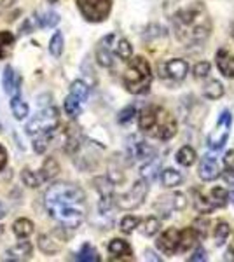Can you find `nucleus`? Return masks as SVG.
<instances>
[{"mask_svg":"<svg viewBox=\"0 0 234 262\" xmlns=\"http://www.w3.org/2000/svg\"><path fill=\"white\" fill-rule=\"evenodd\" d=\"M44 208L61 227L77 229L86 219V194L77 185L58 182L46 191Z\"/></svg>","mask_w":234,"mask_h":262,"instance_id":"f257e3e1","label":"nucleus"},{"mask_svg":"<svg viewBox=\"0 0 234 262\" xmlns=\"http://www.w3.org/2000/svg\"><path fill=\"white\" fill-rule=\"evenodd\" d=\"M172 21L177 39L185 46H201L211 33V18L201 2L187 4Z\"/></svg>","mask_w":234,"mask_h":262,"instance_id":"f03ea898","label":"nucleus"},{"mask_svg":"<svg viewBox=\"0 0 234 262\" xmlns=\"http://www.w3.org/2000/svg\"><path fill=\"white\" fill-rule=\"evenodd\" d=\"M140 129L145 135L157 140H172L177 135V121L164 107H157V105H148L142 111L138 119Z\"/></svg>","mask_w":234,"mask_h":262,"instance_id":"7ed1b4c3","label":"nucleus"},{"mask_svg":"<svg viewBox=\"0 0 234 262\" xmlns=\"http://www.w3.org/2000/svg\"><path fill=\"white\" fill-rule=\"evenodd\" d=\"M59 122V114L58 108L48 107L44 111H39L27 124V135L32 138L33 149L37 154H42L48 149V143L53 138L54 131L58 128Z\"/></svg>","mask_w":234,"mask_h":262,"instance_id":"20e7f679","label":"nucleus"},{"mask_svg":"<svg viewBox=\"0 0 234 262\" xmlns=\"http://www.w3.org/2000/svg\"><path fill=\"white\" fill-rule=\"evenodd\" d=\"M122 82H124L126 91H130L131 95H145L151 90L152 69L145 58H130V63L122 75Z\"/></svg>","mask_w":234,"mask_h":262,"instance_id":"39448f33","label":"nucleus"},{"mask_svg":"<svg viewBox=\"0 0 234 262\" xmlns=\"http://www.w3.org/2000/svg\"><path fill=\"white\" fill-rule=\"evenodd\" d=\"M89 96V88L84 81H74L70 86V95L65 98V112L67 116L75 119V117L80 116L82 112V107L86 103Z\"/></svg>","mask_w":234,"mask_h":262,"instance_id":"423d86ee","label":"nucleus"},{"mask_svg":"<svg viewBox=\"0 0 234 262\" xmlns=\"http://www.w3.org/2000/svg\"><path fill=\"white\" fill-rule=\"evenodd\" d=\"M80 14L91 23H101L112 11V0H77Z\"/></svg>","mask_w":234,"mask_h":262,"instance_id":"0eeeda50","label":"nucleus"},{"mask_svg":"<svg viewBox=\"0 0 234 262\" xmlns=\"http://www.w3.org/2000/svg\"><path fill=\"white\" fill-rule=\"evenodd\" d=\"M147 192H148V180L142 179V180L135 182L133 187L127 192L117 196L116 205L121 210H135L143 203V200L147 198Z\"/></svg>","mask_w":234,"mask_h":262,"instance_id":"6e6552de","label":"nucleus"},{"mask_svg":"<svg viewBox=\"0 0 234 262\" xmlns=\"http://www.w3.org/2000/svg\"><path fill=\"white\" fill-rule=\"evenodd\" d=\"M231 126H232V114L229 111H224L222 114H220L219 121H217L215 129L211 131L210 137H208V147H210L211 150L224 149V145L229 140Z\"/></svg>","mask_w":234,"mask_h":262,"instance_id":"1a4fd4ad","label":"nucleus"},{"mask_svg":"<svg viewBox=\"0 0 234 262\" xmlns=\"http://www.w3.org/2000/svg\"><path fill=\"white\" fill-rule=\"evenodd\" d=\"M159 70L163 72V77L164 79H169V81L173 82H180L184 81L187 77V72H189V65L180 60V58H173V60H168L166 63L159 67Z\"/></svg>","mask_w":234,"mask_h":262,"instance_id":"9d476101","label":"nucleus"},{"mask_svg":"<svg viewBox=\"0 0 234 262\" xmlns=\"http://www.w3.org/2000/svg\"><path fill=\"white\" fill-rule=\"evenodd\" d=\"M156 245L164 255H173L180 250V231L175 227H169L157 238Z\"/></svg>","mask_w":234,"mask_h":262,"instance_id":"9b49d317","label":"nucleus"},{"mask_svg":"<svg viewBox=\"0 0 234 262\" xmlns=\"http://www.w3.org/2000/svg\"><path fill=\"white\" fill-rule=\"evenodd\" d=\"M127 154L133 161H142V163H147L154 158V149H152L148 143H145L140 138L133 137L127 143Z\"/></svg>","mask_w":234,"mask_h":262,"instance_id":"f8f14e48","label":"nucleus"},{"mask_svg":"<svg viewBox=\"0 0 234 262\" xmlns=\"http://www.w3.org/2000/svg\"><path fill=\"white\" fill-rule=\"evenodd\" d=\"M96 58H98V63L105 69H112L116 65V54H114V49H112V33L100 40L98 44V49H96Z\"/></svg>","mask_w":234,"mask_h":262,"instance_id":"ddd939ff","label":"nucleus"},{"mask_svg":"<svg viewBox=\"0 0 234 262\" xmlns=\"http://www.w3.org/2000/svg\"><path fill=\"white\" fill-rule=\"evenodd\" d=\"M215 63H217V69L220 70V74L224 77L234 79V54L229 49H219L215 56Z\"/></svg>","mask_w":234,"mask_h":262,"instance_id":"4468645a","label":"nucleus"},{"mask_svg":"<svg viewBox=\"0 0 234 262\" xmlns=\"http://www.w3.org/2000/svg\"><path fill=\"white\" fill-rule=\"evenodd\" d=\"M2 86H4V91H6L9 96H16V95H19L21 77H19L18 72H16L14 69H12L11 65H7V67H6V70H4Z\"/></svg>","mask_w":234,"mask_h":262,"instance_id":"2eb2a0df","label":"nucleus"},{"mask_svg":"<svg viewBox=\"0 0 234 262\" xmlns=\"http://www.w3.org/2000/svg\"><path fill=\"white\" fill-rule=\"evenodd\" d=\"M199 179L205 180V182H211L215 179H219L220 175V168H219V163H217L215 158L211 156H205L201 159V164H199Z\"/></svg>","mask_w":234,"mask_h":262,"instance_id":"dca6fc26","label":"nucleus"},{"mask_svg":"<svg viewBox=\"0 0 234 262\" xmlns=\"http://www.w3.org/2000/svg\"><path fill=\"white\" fill-rule=\"evenodd\" d=\"M109 252L114 259H133V248L131 245L121 238H116L109 243Z\"/></svg>","mask_w":234,"mask_h":262,"instance_id":"f3484780","label":"nucleus"},{"mask_svg":"<svg viewBox=\"0 0 234 262\" xmlns=\"http://www.w3.org/2000/svg\"><path fill=\"white\" fill-rule=\"evenodd\" d=\"M112 49L116 58L122 61H127L131 58V54H133V48H131L130 42L122 39V37H117L116 33H112Z\"/></svg>","mask_w":234,"mask_h":262,"instance_id":"a211bd4d","label":"nucleus"},{"mask_svg":"<svg viewBox=\"0 0 234 262\" xmlns=\"http://www.w3.org/2000/svg\"><path fill=\"white\" fill-rule=\"evenodd\" d=\"M32 245L28 242H21L11 250H7V259L9 260H28L32 257Z\"/></svg>","mask_w":234,"mask_h":262,"instance_id":"6ab92c4d","label":"nucleus"},{"mask_svg":"<svg viewBox=\"0 0 234 262\" xmlns=\"http://www.w3.org/2000/svg\"><path fill=\"white\" fill-rule=\"evenodd\" d=\"M196 158H198V154H196V150L190 145L180 147V150L177 152V163L182 164V166H185V168L193 166V164L196 163Z\"/></svg>","mask_w":234,"mask_h":262,"instance_id":"aec40b11","label":"nucleus"},{"mask_svg":"<svg viewBox=\"0 0 234 262\" xmlns=\"http://www.w3.org/2000/svg\"><path fill=\"white\" fill-rule=\"evenodd\" d=\"M203 95H205L208 100H219V98H222V96H224V86H222V82L215 81V79L208 81L205 84V88H203Z\"/></svg>","mask_w":234,"mask_h":262,"instance_id":"412c9836","label":"nucleus"},{"mask_svg":"<svg viewBox=\"0 0 234 262\" xmlns=\"http://www.w3.org/2000/svg\"><path fill=\"white\" fill-rule=\"evenodd\" d=\"M12 232H14L18 238H28L33 232V222L28 221V219H18L14 224H12Z\"/></svg>","mask_w":234,"mask_h":262,"instance_id":"4be33fe9","label":"nucleus"},{"mask_svg":"<svg viewBox=\"0 0 234 262\" xmlns=\"http://www.w3.org/2000/svg\"><path fill=\"white\" fill-rule=\"evenodd\" d=\"M198 234H196V231L193 227H187V229L180 231V250L182 252H187L190 250V248L194 247L196 243H198Z\"/></svg>","mask_w":234,"mask_h":262,"instance_id":"5701e85b","label":"nucleus"},{"mask_svg":"<svg viewBox=\"0 0 234 262\" xmlns=\"http://www.w3.org/2000/svg\"><path fill=\"white\" fill-rule=\"evenodd\" d=\"M75 259L84 260V262H98L100 260V253H98V250L93 245L84 243L82 247H80V250L77 252V255H75Z\"/></svg>","mask_w":234,"mask_h":262,"instance_id":"b1692460","label":"nucleus"},{"mask_svg":"<svg viewBox=\"0 0 234 262\" xmlns=\"http://www.w3.org/2000/svg\"><path fill=\"white\" fill-rule=\"evenodd\" d=\"M161 184H163L164 187H177V185H180L182 184L180 171L173 170V168L164 170L163 173H161Z\"/></svg>","mask_w":234,"mask_h":262,"instance_id":"393cba45","label":"nucleus"},{"mask_svg":"<svg viewBox=\"0 0 234 262\" xmlns=\"http://www.w3.org/2000/svg\"><path fill=\"white\" fill-rule=\"evenodd\" d=\"M11 111H12V114H14L16 119L21 121L28 116V105L19 98V95L11 96Z\"/></svg>","mask_w":234,"mask_h":262,"instance_id":"a878e982","label":"nucleus"},{"mask_svg":"<svg viewBox=\"0 0 234 262\" xmlns=\"http://www.w3.org/2000/svg\"><path fill=\"white\" fill-rule=\"evenodd\" d=\"M229 234H231V226H229L227 222H219V224H217L215 231H214L217 247H224L225 242L229 239Z\"/></svg>","mask_w":234,"mask_h":262,"instance_id":"bb28decb","label":"nucleus"},{"mask_svg":"<svg viewBox=\"0 0 234 262\" xmlns=\"http://www.w3.org/2000/svg\"><path fill=\"white\" fill-rule=\"evenodd\" d=\"M14 46V35L11 32H0V60L11 53Z\"/></svg>","mask_w":234,"mask_h":262,"instance_id":"cd10ccee","label":"nucleus"},{"mask_svg":"<svg viewBox=\"0 0 234 262\" xmlns=\"http://www.w3.org/2000/svg\"><path fill=\"white\" fill-rule=\"evenodd\" d=\"M211 203H214L215 208H224L229 203V192L224 187H215L211 189Z\"/></svg>","mask_w":234,"mask_h":262,"instance_id":"c85d7f7f","label":"nucleus"},{"mask_svg":"<svg viewBox=\"0 0 234 262\" xmlns=\"http://www.w3.org/2000/svg\"><path fill=\"white\" fill-rule=\"evenodd\" d=\"M40 18H33L37 21V25L42 28H49V27H56V25L59 23V16L56 14V12L53 11H48V12H42V14H39Z\"/></svg>","mask_w":234,"mask_h":262,"instance_id":"c756f323","label":"nucleus"},{"mask_svg":"<svg viewBox=\"0 0 234 262\" xmlns=\"http://www.w3.org/2000/svg\"><path fill=\"white\" fill-rule=\"evenodd\" d=\"M194 206H196V210H198L199 213H210L211 210L215 208L211 200H210V198H206L205 194H196Z\"/></svg>","mask_w":234,"mask_h":262,"instance_id":"7c9ffc66","label":"nucleus"},{"mask_svg":"<svg viewBox=\"0 0 234 262\" xmlns=\"http://www.w3.org/2000/svg\"><path fill=\"white\" fill-rule=\"evenodd\" d=\"M159 227H161L159 219L148 217V219H145V222H143L142 234L143 236H154V234H157V232H159Z\"/></svg>","mask_w":234,"mask_h":262,"instance_id":"2f4dec72","label":"nucleus"},{"mask_svg":"<svg viewBox=\"0 0 234 262\" xmlns=\"http://www.w3.org/2000/svg\"><path fill=\"white\" fill-rule=\"evenodd\" d=\"M49 51L53 56H61L63 53V33L61 32H56L53 37H51V42H49Z\"/></svg>","mask_w":234,"mask_h":262,"instance_id":"473e14b6","label":"nucleus"},{"mask_svg":"<svg viewBox=\"0 0 234 262\" xmlns=\"http://www.w3.org/2000/svg\"><path fill=\"white\" fill-rule=\"evenodd\" d=\"M138 226H140V219L135 217V215H126L121 221V231L124 232V234H131Z\"/></svg>","mask_w":234,"mask_h":262,"instance_id":"72a5a7b5","label":"nucleus"},{"mask_svg":"<svg viewBox=\"0 0 234 262\" xmlns=\"http://www.w3.org/2000/svg\"><path fill=\"white\" fill-rule=\"evenodd\" d=\"M58 170H59L58 163L54 161V159H48V161L44 163V166H42V173H40L42 180H49V179H53V177L58 173Z\"/></svg>","mask_w":234,"mask_h":262,"instance_id":"f704fd0d","label":"nucleus"},{"mask_svg":"<svg viewBox=\"0 0 234 262\" xmlns=\"http://www.w3.org/2000/svg\"><path fill=\"white\" fill-rule=\"evenodd\" d=\"M21 179H23V182L28 185V187H39L40 182H44L40 175H35V173H33L32 170H28V168H25L23 170V173H21Z\"/></svg>","mask_w":234,"mask_h":262,"instance_id":"c9c22d12","label":"nucleus"},{"mask_svg":"<svg viewBox=\"0 0 234 262\" xmlns=\"http://www.w3.org/2000/svg\"><path fill=\"white\" fill-rule=\"evenodd\" d=\"M39 245H40L42 252H46V253H54L56 250H59V245L54 242V239H51L49 236H40Z\"/></svg>","mask_w":234,"mask_h":262,"instance_id":"e433bc0d","label":"nucleus"},{"mask_svg":"<svg viewBox=\"0 0 234 262\" xmlns=\"http://www.w3.org/2000/svg\"><path fill=\"white\" fill-rule=\"evenodd\" d=\"M208 226H210V222H208L206 219H198V221L194 222L193 229L196 231V234H198V238H201V239H205V238H206Z\"/></svg>","mask_w":234,"mask_h":262,"instance_id":"4c0bfd02","label":"nucleus"},{"mask_svg":"<svg viewBox=\"0 0 234 262\" xmlns=\"http://www.w3.org/2000/svg\"><path fill=\"white\" fill-rule=\"evenodd\" d=\"M135 114H137V108H135L133 105H127V107L124 108V111L119 112L117 121L121 122V124H126V122H130L131 119H133Z\"/></svg>","mask_w":234,"mask_h":262,"instance_id":"58836bf2","label":"nucleus"},{"mask_svg":"<svg viewBox=\"0 0 234 262\" xmlns=\"http://www.w3.org/2000/svg\"><path fill=\"white\" fill-rule=\"evenodd\" d=\"M224 164H225V175H227V179H234V150H229L225 154Z\"/></svg>","mask_w":234,"mask_h":262,"instance_id":"ea45409f","label":"nucleus"},{"mask_svg":"<svg viewBox=\"0 0 234 262\" xmlns=\"http://www.w3.org/2000/svg\"><path fill=\"white\" fill-rule=\"evenodd\" d=\"M210 63L208 61H201V63H198V65L194 67V77L196 79H205L208 77V74H210Z\"/></svg>","mask_w":234,"mask_h":262,"instance_id":"a19ab883","label":"nucleus"},{"mask_svg":"<svg viewBox=\"0 0 234 262\" xmlns=\"http://www.w3.org/2000/svg\"><path fill=\"white\" fill-rule=\"evenodd\" d=\"M189 260H190V262H194V260H206V252H205V248H201V247L196 248L194 255H190V257H189Z\"/></svg>","mask_w":234,"mask_h":262,"instance_id":"79ce46f5","label":"nucleus"},{"mask_svg":"<svg viewBox=\"0 0 234 262\" xmlns=\"http://www.w3.org/2000/svg\"><path fill=\"white\" fill-rule=\"evenodd\" d=\"M6 163H7V152H6V149H4L2 145H0V171L4 170Z\"/></svg>","mask_w":234,"mask_h":262,"instance_id":"37998d69","label":"nucleus"},{"mask_svg":"<svg viewBox=\"0 0 234 262\" xmlns=\"http://www.w3.org/2000/svg\"><path fill=\"white\" fill-rule=\"evenodd\" d=\"M229 201H232V205H234V182L231 185H229Z\"/></svg>","mask_w":234,"mask_h":262,"instance_id":"c03bdc74","label":"nucleus"},{"mask_svg":"<svg viewBox=\"0 0 234 262\" xmlns=\"http://www.w3.org/2000/svg\"><path fill=\"white\" fill-rule=\"evenodd\" d=\"M4 215H6V213H4V208H2V205H0V219H2Z\"/></svg>","mask_w":234,"mask_h":262,"instance_id":"a18cd8bd","label":"nucleus"},{"mask_svg":"<svg viewBox=\"0 0 234 262\" xmlns=\"http://www.w3.org/2000/svg\"><path fill=\"white\" fill-rule=\"evenodd\" d=\"M48 2H51V4H54V2H58V0H48Z\"/></svg>","mask_w":234,"mask_h":262,"instance_id":"49530a36","label":"nucleus"},{"mask_svg":"<svg viewBox=\"0 0 234 262\" xmlns=\"http://www.w3.org/2000/svg\"><path fill=\"white\" fill-rule=\"evenodd\" d=\"M232 39H234V28H232Z\"/></svg>","mask_w":234,"mask_h":262,"instance_id":"de8ad7c7","label":"nucleus"},{"mask_svg":"<svg viewBox=\"0 0 234 262\" xmlns=\"http://www.w3.org/2000/svg\"><path fill=\"white\" fill-rule=\"evenodd\" d=\"M232 247H234V245H232Z\"/></svg>","mask_w":234,"mask_h":262,"instance_id":"09e8293b","label":"nucleus"}]
</instances>
